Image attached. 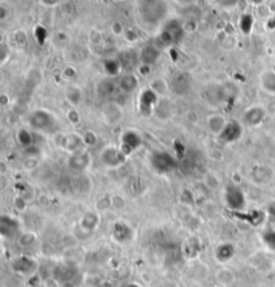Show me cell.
<instances>
[{
	"label": "cell",
	"mask_w": 275,
	"mask_h": 287,
	"mask_svg": "<svg viewBox=\"0 0 275 287\" xmlns=\"http://www.w3.org/2000/svg\"><path fill=\"white\" fill-rule=\"evenodd\" d=\"M29 125L35 132L47 133V134H52L58 129L57 118L54 117V114H51L48 110H44V109L34 110L30 114Z\"/></svg>",
	"instance_id": "6da1fadb"
},
{
	"label": "cell",
	"mask_w": 275,
	"mask_h": 287,
	"mask_svg": "<svg viewBox=\"0 0 275 287\" xmlns=\"http://www.w3.org/2000/svg\"><path fill=\"white\" fill-rule=\"evenodd\" d=\"M183 30L184 27L180 26L176 20L169 22L161 33L157 35V39H156V43L154 44H156L158 48L172 47L173 44L179 43V42L181 41V38H183Z\"/></svg>",
	"instance_id": "7a4b0ae2"
},
{
	"label": "cell",
	"mask_w": 275,
	"mask_h": 287,
	"mask_svg": "<svg viewBox=\"0 0 275 287\" xmlns=\"http://www.w3.org/2000/svg\"><path fill=\"white\" fill-rule=\"evenodd\" d=\"M149 162H151V166L154 172L160 173V175H167V173L172 172L177 166L176 158L167 151L153 152L149 157Z\"/></svg>",
	"instance_id": "3957f363"
},
{
	"label": "cell",
	"mask_w": 275,
	"mask_h": 287,
	"mask_svg": "<svg viewBox=\"0 0 275 287\" xmlns=\"http://www.w3.org/2000/svg\"><path fill=\"white\" fill-rule=\"evenodd\" d=\"M224 203L230 210L235 212H242L246 208L247 199L242 188L235 184H230L224 189Z\"/></svg>",
	"instance_id": "277c9868"
},
{
	"label": "cell",
	"mask_w": 275,
	"mask_h": 287,
	"mask_svg": "<svg viewBox=\"0 0 275 287\" xmlns=\"http://www.w3.org/2000/svg\"><path fill=\"white\" fill-rule=\"evenodd\" d=\"M11 269L15 273L27 278H33L39 269V263L35 258L29 255H19L11 261Z\"/></svg>",
	"instance_id": "5b68a950"
},
{
	"label": "cell",
	"mask_w": 275,
	"mask_h": 287,
	"mask_svg": "<svg viewBox=\"0 0 275 287\" xmlns=\"http://www.w3.org/2000/svg\"><path fill=\"white\" fill-rule=\"evenodd\" d=\"M158 103V94L152 88L143 89L137 98V107L140 114L151 116Z\"/></svg>",
	"instance_id": "8992f818"
},
{
	"label": "cell",
	"mask_w": 275,
	"mask_h": 287,
	"mask_svg": "<svg viewBox=\"0 0 275 287\" xmlns=\"http://www.w3.org/2000/svg\"><path fill=\"white\" fill-rule=\"evenodd\" d=\"M99 157H101L103 165L107 168H118V166L124 165L128 160V156L121 151V148L114 147V145L103 148Z\"/></svg>",
	"instance_id": "52a82bcc"
},
{
	"label": "cell",
	"mask_w": 275,
	"mask_h": 287,
	"mask_svg": "<svg viewBox=\"0 0 275 287\" xmlns=\"http://www.w3.org/2000/svg\"><path fill=\"white\" fill-rule=\"evenodd\" d=\"M22 224L20 221L10 215H2L0 217V234L4 239H14L22 234Z\"/></svg>",
	"instance_id": "ba28073f"
},
{
	"label": "cell",
	"mask_w": 275,
	"mask_h": 287,
	"mask_svg": "<svg viewBox=\"0 0 275 287\" xmlns=\"http://www.w3.org/2000/svg\"><path fill=\"white\" fill-rule=\"evenodd\" d=\"M92 164V158L89 152H86L85 149L79 152H75V153H71L67 160V165L71 170L77 173H82L85 170L89 169V166Z\"/></svg>",
	"instance_id": "9c48e42d"
},
{
	"label": "cell",
	"mask_w": 275,
	"mask_h": 287,
	"mask_svg": "<svg viewBox=\"0 0 275 287\" xmlns=\"http://www.w3.org/2000/svg\"><path fill=\"white\" fill-rule=\"evenodd\" d=\"M141 142L143 141H141V136L139 133L134 132V130H126V132L122 133L120 148H121V151L124 152L125 155L129 157L141 147Z\"/></svg>",
	"instance_id": "30bf717a"
},
{
	"label": "cell",
	"mask_w": 275,
	"mask_h": 287,
	"mask_svg": "<svg viewBox=\"0 0 275 287\" xmlns=\"http://www.w3.org/2000/svg\"><path fill=\"white\" fill-rule=\"evenodd\" d=\"M203 97H206L207 102L212 106H219L226 100V90L219 83H209L206 89H203Z\"/></svg>",
	"instance_id": "8fae6325"
},
{
	"label": "cell",
	"mask_w": 275,
	"mask_h": 287,
	"mask_svg": "<svg viewBox=\"0 0 275 287\" xmlns=\"http://www.w3.org/2000/svg\"><path fill=\"white\" fill-rule=\"evenodd\" d=\"M243 134V126L239 124L238 121H228L223 132L220 133V141H223L224 144H234L236 141L240 140V137Z\"/></svg>",
	"instance_id": "7c38bea8"
},
{
	"label": "cell",
	"mask_w": 275,
	"mask_h": 287,
	"mask_svg": "<svg viewBox=\"0 0 275 287\" xmlns=\"http://www.w3.org/2000/svg\"><path fill=\"white\" fill-rule=\"evenodd\" d=\"M78 275L77 267L70 265H58L52 270V276L58 279L61 283L65 282H75V276Z\"/></svg>",
	"instance_id": "4fadbf2b"
},
{
	"label": "cell",
	"mask_w": 275,
	"mask_h": 287,
	"mask_svg": "<svg viewBox=\"0 0 275 287\" xmlns=\"http://www.w3.org/2000/svg\"><path fill=\"white\" fill-rule=\"evenodd\" d=\"M112 236L117 243H126L129 240H132L133 238V229L129 224H126L125 221H116L112 229Z\"/></svg>",
	"instance_id": "5bb4252c"
},
{
	"label": "cell",
	"mask_w": 275,
	"mask_h": 287,
	"mask_svg": "<svg viewBox=\"0 0 275 287\" xmlns=\"http://www.w3.org/2000/svg\"><path fill=\"white\" fill-rule=\"evenodd\" d=\"M58 145L65 151L70 152L71 153H75V152H79L84 149L85 142L82 136H78V134H66V136H62V138L59 140Z\"/></svg>",
	"instance_id": "9a60e30c"
},
{
	"label": "cell",
	"mask_w": 275,
	"mask_h": 287,
	"mask_svg": "<svg viewBox=\"0 0 275 287\" xmlns=\"http://www.w3.org/2000/svg\"><path fill=\"white\" fill-rule=\"evenodd\" d=\"M235 255H236V247L234 243H230V242L220 243L215 248V259L222 265L231 262L235 258Z\"/></svg>",
	"instance_id": "2e32d148"
},
{
	"label": "cell",
	"mask_w": 275,
	"mask_h": 287,
	"mask_svg": "<svg viewBox=\"0 0 275 287\" xmlns=\"http://www.w3.org/2000/svg\"><path fill=\"white\" fill-rule=\"evenodd\" d=\"M266 117V110L262 106H251L249 107L244 114H243V121L249 126L261 125L262 121Z\"/></svg>",
	"instance_id": "e0dca14e"
},
{
	"label": "cell",
	"mask_w": 275,
	"mask_h": 287,
	"mask_svg": "<svg viewBox=\"0 0 275 287\" xmlns=\"http://www.w3.org/2000/svg\"><path fill=\"white\" fill-rule=\"evenodd\" d=\"M99 223H101V216H99L98 212H97V211H89V212H86V214L81 217L79 227H81L85 232L92 234V232H94L98 228Z\"/></svg>",
	"instance_id": "ac0fdd59"
},
{
	"label": "cell",
	"mask_w": 275,
	"mask_h": 287,
	"mask_svg": "<svg viewBox=\"0 0 275 287\" xmlns=\"http://www.w3.org/2000/svg\"><path fill=\"white\" fill-rule=\"evenodd\" d=\"M215 279H216V282L222 287H230L235 283L236 275H235V273L231 269L222 267V269H219L216 273H215Z\"/></svg>",
	"instance_id": "d6986e66"
},
{
	"label": "cell",
	"mask_w": 275,
	"mask_h": 287,
	"mask_svg": "<svg viewBox=\"0 0 275 287\" xmlns=\"http://www.w3.org/2000/svg\"><path fill=\"white\" fill-rule=\"evenodd\" d=\"M160 54H161V48H158L156 44L147 46L141 51V61H143L144 65L152 66L153 63L157 62L158 58H160Z\"/></svg>",
	"instance_id": "ffe728a7"
},
{
	"label": "cell",
	"mask_w": 275,
	"mask_h": 287,
	"mask_svg": "<svg viewBox=\"0 0 275 287\" xmlns=\"http://www.w3.org/2000/svg\"><path fill=\"white\" fill-rule=\"evenodd\" d=\"M271 169L266 168V166L258 165L251 170V179L255 184H266L267 181H270L271 179Z\"/></svg>",
	"instance_id": "44dd1931"
},
{
	"label": "cell",
	"mask_w": 275,
	"mask_h": 287,
	"mask_svg": "<svg viewBox=\"0 0 275 287\" xmlns=\"http://www.w3.org/2000/svg\"><path fill=\"white\" fill-rule=\"evenodd\" d=\"M207 124H208V129L211 130V133H212V134H216V136L219 137L220 133L223 132V129L226 128V125H227V121H226L222 116L215 114L208 118Z\"/></svg>",
	"instance_id": "7402d4cb"
},
{
	"label": "cell",
	"mask_w": 275,
	"mask_h": 287,
	"mask_svg": "<svg viewBox=\"0 0 275 287\" xmlns=\"http://www.w3.org/2000/svg\"><path fill=\"white\" fill-rule=\"evenodd\" d=\"M261 86L264 92L268 94H275V73L274 71H266L262 74Z\"/></svg>",
	"instance_id": "603a6c76"
},
{
	"label": "cell",
	"mask_w": 275,
	"mask_h": 287,
	"mask_svg": "<svg viewBox=\"0 0 275 287\" xmlns=\"http://www.w3.org/2000/svg\"><path fill=\"white\" fill-rule=\"evenodd\" d=\"M198 239H188L185 242V244L183 246V252L185 254V256L188 258H196L199 254H200V251H202V247H196V246H200V243L196 244Z\"/></svg>",
	"instance_id": "cb8c5ba5"
},
{
	"label": "cell",
	"mask_w": 275,
	"mask_h": 287,
	"mask_svg": "<svg viewBox=\"0 0 275 287\" xmlns=\"http://www.w3.org/2000/svg\"><path fill=\"white\" fill-rule=\"evenodd\" d=\"M244 217H246V220L249 221L251 225H254V227H259V225H262V223L266 220L267 214L263 212V211L254 210V211H250L249 214H247Z\"/></svg>",
	"instance_id": "d4e9b609"
},
{
	"label": "cell",
	"mask_w": 275,
	"mask_h": 287,
	"mask_svg": "<svg viewBox=\"0 0 275 287\" xmlns=\"http://www.w3.org/2000/svg\"><path fill=\"white\" fill-rule=\"evenodd\" d=\"M137 85H139V82H137V78L134 77V75H125V77H122L121 79H120V82H118L120 89L128 93L136 90Z\"/></svg>",
	"instance_id": "484cf974"
},
{
	"label": "cell",
	"mask_w": 275,
	"mask_h": 287,
	"mask_svg": "<svg viewBox=\"0 0 275 287\" xmlns=\"http://www.w3.org/2000/svg\"><path fill=\"white\" fill-rule=\"evenodd\" d=\"M38 236L35 232H22L18 238L19 246L20 247H33L37 243Z\"/></svg>",
	"instance_id": "4316f807"
},
{
	"label": "cell",
	"mask_w": 275,
	"mask_h": 287,
	"mask_svg": "<svg viewBox=\"0 0 275 287\" xmlns=\"http://www.w3.org/2000/svg\"><path fill=\"white\" fill-rule=\"evenodd\" d=\"M120 69H121V63L117 59H107L105 62V71L110 77H116L120 73Z\"/></svg>",
	"instance_id": "83f0119b"
},
{
	"label": "cell",
	"mask_w": 275,
	"mask_h": 287,
	"mask_svg": "<svg viewBox=\"0 0 275 287\" xmlns=\"http://www.w3.org/2000/svg\"><path fill=\"white\" fill-rule=\"evenodd\" d=\"M18 140L19 142H20V145L24 148H31L34 145V138H33V134L30 132H27V130H20V132L18 133Z\"/></svg>",
	"instance_id": "f1b7e54d"
},
{
	"label": "cell",
	"mask_w": 275,
	"mask_h": 287,
	"mask_svg": "<svg viewBox=\"0 0 275 287\" xmlns=\"http://www.w3.org/2000/svg\"><path fill=\"white\" fill-rule=\"evenodd\" d=\"M254 26V19L250 14H246L240 19V30L243 34H250Z\"/></svg>",
	"instance_id": "f546056e"
},
{
	"label": "cell",
	"mask_w": 275,
	"mask_h": 287,
	"mask_svg": "<svg viewBox=\"0 0 275 287\" xmlns=\"http://www.w3.org/2000/svg\"><path fill=\"white\" fill-rule=\"evenodd\" d=\"M67 100L74 105H78L82 100V92L79 88H70L67 92Z\"/></svg>",
	"instance_id": "4dcf8cb0"
},
{
	"label": "cell",
	"mask_w": 275,
	"mask_h": 287,
	"mask_svg": "<svg viewBox=\"0 0 275 287\" xmlns=\"http://www.w3.org/2000/svg\"><path fill=\"white\" fill-rule=\"evenodd\" d=\"M262 240H263V243L270 248V250L275 251V231L274 229H268L263 234L262 236Z\"/></svg>",
	"instance_id": "1f68e13d"
},
{
	"label": "cell",
	"mask_w": 275,
	"mask_h": 287,
	"mask_svg": "<svg viewBox=\"0 0 275 287\" xmlns=\"http://www.w3.org/2000/svg\"><path fill=\"white\" fill-rule=\"evenodd\" d=\"M82 138H84V142H85V147H94L97 144V141H98V138H97L96 133L92 132V130H88V132L84 133V136H82Z\"/></svg>",
	"instance_id": "d6a6232c"
},
{
	"label": "cell",
	"mask_w": 275,
	"mask_h": 287,
	"mask_svg": "<svg viewBox=\"0 0 275 287\" xmlns=\"http://www.w3.org/2000/svg\"><path fill=\"white\" fill-rule=\"evenodd\" d=\"M14 206L18 211H26L27 208V200L23 196H16L14 199Z\"/></svg>",
	"instance_id": "836d02e7"
},
{
	"label": "cell",
	"mask_w": 275,
	"mask_h": 287,
	"mask_svg": "<svg viewBox=\"0 0 275 287\" xmlns=\"http://www.w3.org/2000/svg\"><path fill=\"white\" fill-rule=\"evenodd\" d=\"M61 282L58 279H55L54 276H47L42 280V286L43 287H61Z\"/></svg>",
	"instance_id": "e575fe53"
},
{
	"label": "cell",
	"mask_w": 275,
	"mask_h": 287,
	"mask_svg": "<svg viewBox=\"0 0 275 287\" xmlns=\"http://www.w3.org/2000/svg\"><path fill=\"white\" fill-rule=\"evenodd\" d=\"M266 214L271 220H275V200H271L268 203L267 207H266Z\"/></svg>",
	"instance_id": "d590c367"
},
{
	"label": "cell",
	"mask_w": 275,
	"mask_h": 287,
	"mask_svg": "<svg viewBox=\"0 0 275 287\" xmlns=\"http://www.w3.org/2000/svg\"><path fill=\"white\" fill-rule=\"evenodd\" d=\"M67 117H69V120L71 121V124H78V121H79V114H78L75 110H70Z\"/></svg>",
	"instance_id": "8d00e7d4"
},
{
	"label": "cell",
	"mask_w": 275,
	"mask_h": 287,
	"mask_svg": "<svg viewBox=\"0 0 275 287\" xmlns=\"http://www.w3.org/2000/svg\"><path fill=\"white\" fill-rule=\"evenodd\" d=\"M96 287H114V283L109 279H103V280H101V282H99Z\"/></svg>",
	"instance_id": "74e56055"
},
{
	"label": "cell",
	"mask_w": 275,
	"mask_h": 287,
	"mask_svg": "<svg viewBox=\"0 0 275 287\" xmlns=\"http://www.w3.org/2000/svg\"><path fill=\"white\" fill-rule=\"evenodd\" d=\"M61 287H77L75 282H65V283L61 284Z\"/></svg>",
	"instance_id": "f35d334b"
},
{
	"label": "cell",
	"mask_w": 275,
	"mask_h": 287,
	"mask_svg": "<svg viewBox=\"0 0 275 287\" xmlns=\"http://www.w3.org/2000/svg\"><path fill=\"white\" fill-rule=\"evenodd\" d=\"M125 287H143V286L139 283H136V282H130V283H128Z\"/></svg>",
	"instance_id": "ab89813d"
}]
</instances>
